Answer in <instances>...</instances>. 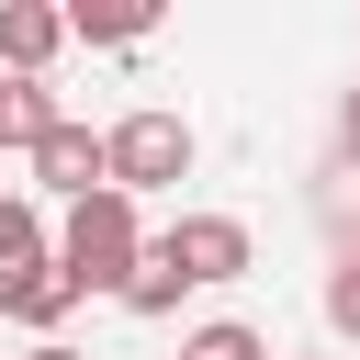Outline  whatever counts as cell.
Masks as SVG:
<instances>
[{"instance_id": "obj_1", "label": "cell", "mask_w": 360, "mask_h": 360, "mask_svg": "<svg viewBox=\"0 0 360 360\" xmlns=\"http://www.w3.org/2000/svg\"><path fill=\"white\" fill-rule=\"evenodd\" d=\"M135 259H146L135 191H90V202H68V225H56V270H68V292H79V304H90V292H124V281H135Z\"/></svg>"}, {"instance_id": "obj_2", "label": "cell", "mask_w": 360, "mask_h": 360, "mask_svg": "<svg viewBox=\"0 0 360 360\" xmlns=\"http://www.w3.org/2000/svg\"><path fill=\"white\" fill-rule=\"evenodd\" d=\"M101 158H112V191H135V202H146V191H180L202 146H191V124H180V112H158V101H146V112H124V124L101 135Z\"/></svg>"}, {"instance_id": "obj_3", "label": "cell", "mask_w": 360, "mask_h": 360, "mask_svg": "<svg viewBox=\"0 0 360 360\" xmlns=\"http://www.w3.org/2000/svg\"><path fill=\"white\" fill-rule=\"evenodd\" d=\"M158 248L180 259V281H191V292H202V281H236V270H248V225H236V214H180V225H169Z\"/></svg>"}, {"instance_id": "obj_4", "label": "cell", "mask_w": 360, "mask_h": 360, "mask_svg": "<svg viewBox=\"0 0 360 360\" xmlns=\"http://www.w3.org/2000/svg\"><path fill=\"white\" fill-rule=\"evenodd\" d=\"M34 180H45V191H68V202H90V191H112V158H101V135H90V124H56V135L34 146Z\"/></svg>"}, {"instance_id": "obj_5", "label": "cell", "mask_w": 360, "mask_h": 360, "mask_svg": "<svg viewBox=\"0 0 360 360\" xmlns=\"http://www.w3.org/2000/svg\"><path fill=\"white\" fill-rule=\"evenodd\" d=\"M68 45L56 0H0V79H45V56Z\"/></svg>"}, {"instance_id": "obj_6", "label": "cell", "mask_w": 360, "mask_h": 360, "mask_svg": "<svg viewBox=\"0 0 360 360\" xmlns=\"http://www.w3.org/2000/svg\"><path fill=\"white\" fill-rule=\"evenodd\" d=\"M68 304H79V292H68V270H56V259L0 281V315H11V326H34V338H56V326H68Z\"/></svg>"}, {"instance_id": "obj_7", "label": "cell", "mask_w": 360, "mask_h": 360, "mask_svg": "<svg viewBox=\"0 0 360 360\" xmlns=\"http://www.w3.org/2000/svg\"><path fill=\"white\" fill-rule=\"evenodd\" d=\"M56 124H68V112H56V90H45V79H0V146H11V158H34Z\"/></svg>"}, {"instance_id": "obj_8", "label": "cell", "mask_w": 360, "mask_h": 360, "mask_svg": "<svg viewBox=\"0 0 360 360\" xmlns=\"http://www.w3.org/2000/svg\"><path fill=\"white\" fill-rule=\"evenodd\" d=\"M146 22H158L146 0H79L68 11V45H146Z\"/></svg>"}, {"instance_id": "obj_9", "label": "cell", "mask_w": 360, "mask_h": 360, "mask_svg": "<svg viewBox=\"0 0 360 360\" xmlns=\"http://www.w3.org/2000/svg\"><path fill=\"white\" fill-rule=\"evenodd\" d=\"M45 259H56V236H45V214L11 191V202H0V281H11V270H45Z\"/></svg>"}, {"instance_id": "obj_10", "label": "cell", "mask_w": 360, "mask_h": 360, "mask_svg": "<svg viewBox=\"0 0 360 360\" xmlns=\"http://www.w3.org/2000/svg\"><path fill=\"white\" fill-rule=\"evenodd\" d=\"M180 292H191V281H180V259H169V248L146 236V259H135V281H124V304H135V315H180Z\"/></svg>"}, {"instance_id": "obj_11", "label": "cell", "mask_w": 360, "mask_h": 360, "mask_svg": "<svg viewBox=\"0 0 360 360\" xmlns=\"http://www.w3.org/2000/svg\"><path fill=\"white\" fill-rule=\"evenodd\" d=\"M180 360H281V349H270L259 326H236V315H225V326H191V338H180Z\"/></svg>"}, {"instance_id": "obj_12", "label": "cell", "mask_w": 360, "mask_h": 360, "mask_svg": "<svg viewBox=\"0 0 360 360\" xmlns=\"http://www.w3.org/2000/svg\"><path fill=\"white\" fill-rule=\"evenodd\" d=\"M326 326H338V338H360V259H338V270H326Z\"/></svg>"}, {"instance_id": "obj_13", "label": "cell", "mask_w": 360, "mask_h": 360, "mask_svg": "<svg viewBox=\"0 0 360 360\" xmlns=\"http://www.w3.org/2000/svg\"><path fill=\"white\" fill-rule=\"evenodd\" d=\"M338 146H349V158H360V90H349V101H338Z\"/></svg>"}, {"instance_id": "obj_14", "label": "cell", "mask_w": 360, "mask_h": 360, "mask_svg": "<svg viewBox=\"0 0 360 360\" xmlns=\"http://www.w3.org/2000/svg\"><path fill=\"white\" fill-rule=\"evenodd\" d=\"M22 360H90V349H68V338H34V349H22Z\"/></svg>"}, {"instance_id": "obj_15", "label": "cell", "mask_w": 360, "mask_h": 360, "mask_svg": "<svg viewBox=\"0 0 360 360\" xmlns=\"http://www.w3.org/2000/svg\"><path fill=\"white\" fill-rule=\"evenodd\" d=\"M0 202H11V191H0Z\"/></svg>"}]
</instances>
